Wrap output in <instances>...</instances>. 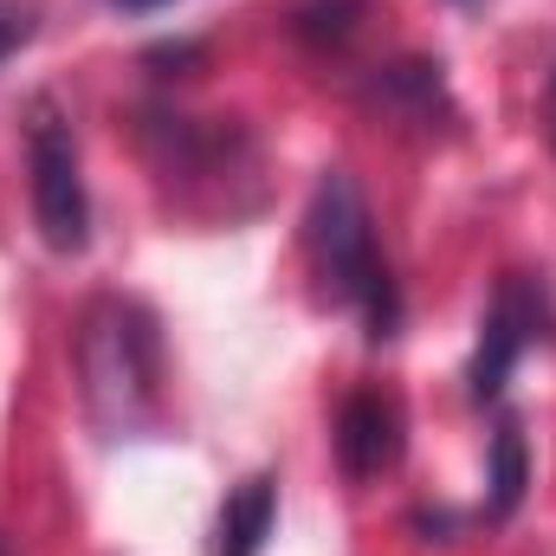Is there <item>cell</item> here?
Masks as SVG:
<instances>
[{
  "label": "cell",
  "mask_w": 556,
  "mask_h": 556,
  "mask_svg": "<svg viewBox=\"0 0 556 556\" xmlns=\"http://www.w3.org/2000/svg\"><path fill=\"white\" fill-rule=\"evenodd\" d=\"M304 253H311V273L324 278V291L356 311L369 324V337H389L395 317H402V298H395V273L382 260V240H376V220H369V201L363 188L343 175V168H324V181L311 188V207H304Z\"/></svg>",
  "instance_id": "1"
},
{
  "label": "cell",
  "mask_w": 556,
  "mask_h": 556,
  "mask_svg": "<svg viewBox=\"0 0 556 556\" xmlns=\"http://www.w3.org/2000/svg\"><path fill=\"white\" fill-rule=\"evenodd\" d=\"M78 369H85V402H91L98 427L130 433L155 408V376H162L155 324L124 298L98 304L85 324V343H78Z\"/></svg>",
  "instance_id": "2"
},
{
  "label": "cell",
  "mask_w": 556,
  "mask_h": 556,
  "mask_svg": "<svg viewBox=\"0 0 556 556\" xmlns=\"http://www.w3.org/2000/svg\"><path fill=\"white\" fill-rule=\"evenodd\" d=\"M26 188H33V220L46 233L52 253H78L91 240V201H85V162L72 124L39 104L33 130H26Z\"/></svg>",
  "instance_id": "3"
},
{
  "label": "cell",
  "mask_w": 556,
  "mask_h": 556,
  "mask_svg": "<svg viewBox=\"0 0 556 556\" xmlns=\"http://www.w3.org/2000/svg\"><path fill=\"white\" fill-rule=\"evenodd\" d=\"M544 324H551L544 291H538L531 278L511 273L505 285H498V298H492L485 324H479V356H472V395H479V402H492V395L505 389V376L518 369V356H525V350H538Z\"/></svg>",
  "instance_id": "4"
},
{
  "label": "cell",
  "mask_w": 556,
  "mask_h": 556,
  "mask_svg": "<svg viewBox=\"0 0 556 556\" xmlns=\"http://www.w3.org/2000/svg\"><path fill=\"white\" fill-rule=\"evenodd\" d=\"M408 446V420H402V402L389 389H356L343 408H337V459L350 479H382L395 472Z\"/></svg>",
  "instance_id": "5"
},
{
  "label": "cell",
  "mask_w": 556,
  "mask_h": 556,
  "mask_svg": "<svg viewBox=\"0 0 556 556\" xmlns=\"http://www.w3.org/2000/svg\"><path fill=\"white\" fill-rule=\"evenodd\" d=\"M273 518H278V485L266 472L240 479L227 492V505H220V544H214V556H260L266 538H273Z\"/></svg>",
  "instance_id": "6"
},
{
  "label": "cell",
  "mask_w": 556,
  "mask_h": 556,
  "mask_svg": "<svg viewBox=\"0 0 556 556\" xmlns=\"http://www.w3.org/2000/svg\"><path fill=\"white\" fill-rule=\"evenodd\" d=\"M518 492H525V433H518V420H505L492 440V505L511 511Z\"/></svg>",
  "instance_id": "7"
},
{
  "label": "cell",
  "mask_w": 556,
  "mask_h": 556,
  "mask_svg": "<svg viewBox=\"0 0 556 556\" xmlns=\"http://www.w3.org/2000/svg\"><path fill=\"white\" fill-rule=\"evenodd\" d=\"M26 33H33V7L26 0H0V59L13 46H26Z\"/></svg>",
  "instance_id": "8"
},
{
  "label": "cell",
  "mask_w": 556,
  "mask_h": 556,
  "mask_svg": "<svg viewBox=\"0 0 556 556\" xmlns=\"http://www.w3.org/2000/svg\"><path fill=\"white\" fill-rule=\"evenodd\" d=\"M104 7H117V13H162V7H175V0H104Z\"/></svg>",
  "instance_id": "9"
},
{
  "label": "cell",
  "mask_w": 556,
  "mask_h": 556,
  "mask_svg": "<svg viewBox=\"0 0 556 556\" xmlns=\"http://www.w3.org/2000/svg\"><path fill=\"white\" fill-rule=\"evenodd\" d=\"M544 111H551V142H556V72H551V98H544Z\"/></svg>",
  "instance_id": "10"
}]
</instances>
